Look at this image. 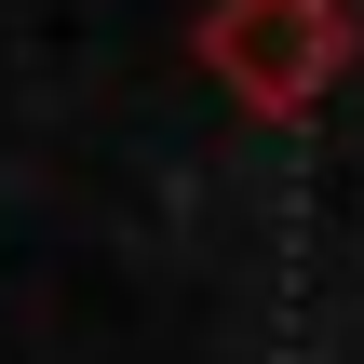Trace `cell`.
I'll list each match as a JSON object with an SVG mask.
<instances>
[{"label": "cell", "instance_id": "cell-1", "mask_svg": "<svg viewBox=\"0 0 364 364\" xmlns=\"http://www.w3.org/2000/svg\"><path fill=\"white\" fill-rule=\"evenodd\" d=\"M203 68H216L243 108L297 122V108L351 68V0H216V14H203Z\"/></svg>", "mask_w": 364, "mask_h": 364}]
</instances>
